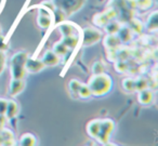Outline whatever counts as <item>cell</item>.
I'll list each match as a JSON object with an SVG mask.
<instances>
[{
  "mask_svg": "<svg viewBox=\"0 0 158 146\" xmlns=\"http://www.w3.org/2000/svg\"><path fill=\"white\" fill-rule=\"evenodd\" d=\"M37 144V139L31 133H25L20 139V145L22 146H34Z\"/></svg>",
  "mask_w": 158,
  "mask_h": 146,
  "instance_id": "e0dca14e",
  "label": "cell"
},
{
  "mask_svg": "<svg viewBox=\"0 0 158 146\" xmlns=\"http://www.w3.org/2000/svg\"><path fill=\"white\" fill-rule=\"evenodd\" d=\"M19 113V105L15 101L10 100L7 102V108H6L5 116L7 119H12L14 118Z\"/></svg>",
  "mask_w": 158,
  "mask_h": 146,
  "instance_id": "5bb4252c",
  "label": "cell"
},
{
  "mask_svg": "<svg viewBox=\"0 0 158 146\" xmlns=\"http://www.w3.org/2000/svg\"><path fill=\"white\" fill-rule=\"evenodd\" d=\"M52 3L63 14L73 15L84 7L86 0H52Z\"/></svg>",
  "mask_w": 158,
  "mask_h": 146,
  "instance_id": "3957f363",
  "label": "cell"
},
{
  "mask_svg": "<svg viewBox=\"0 0 158 146\" xmlns=\"http://www.w3.org/2000/svg\"><path fill=\"white\" fill-rule=\"evenodd\" d=\"M118 15L117 14V11L114 9V8H108L105 12L103 13H99L93 18V23L98 26H105L110 21L114 20L116 16Z\"/></svg>",
  "mask_w": 158,
  "mask_h": 146,
  "instance_id": "5b68a950",
  "label": "cell"
},
{
  "mask_svg": "<svg viewBox=\"0 0 158 146\" xmlns=\"http://www.w3.org/2000/svg\"><path fill=\"white\" fill-rule=\"evenodd\" d=\"M129 27L130 29H131L132 31H134V33H141V31H143V25L142 23H141V21L136 20V19H131V20L129 21Z\"/></svg>",
  "mask_w": 158,
  "mask_h": 146,
  "instance_id": "cb8c5ba5",
  "label": "cell"
},
{
  "mask_svg": "<svg viewBox=\"0 0 158 146\" xmlns=\"http://www.w3.org/2000/svg\"><path fill=\"white\" fill-rule=\"evenodd\" d=\"M0 134H1V137H2L3 141H6V140H14L13 132L11 130H9V129H0Z\"/></svg>",
  "mask_w": 158,
  "mask_h": 146,
  "instance_id": "f1b7e54d",
  "label": "cell"
},
{
  "mask_svg": "<svg viewBox=\"0 0 158 146\" xmlns=\"http://www.w3.org/2000/svg\"><path fill=\"white\" fill-rule=\"evenodd\" d=\"M120 44L117 34H107V36L104 38V46L106 49H116L120 46Z\"/></svg>",
  "mask_w": 158,
  "mask_h": 146,
  "instance_id": "4fadbf2b",
  "label": "cell"
},
{
  "mask_svg": "<svg viewBox=\"0 0 158 146\" xmlns=\"http://www.w3.org/2000/svg\"><path fill=\"white\" fill-rule=\"evenodd\" d=\"M8 49V44L6 42L5 38L0 35V51H6Z\"/></svg>",
  "mask_w": 158,
  "mask_h": 146,
  "instance_id": "1f68e13d",
  "label": "cell"
},
{
  "mask_svg": "<svg viewBox=\"0 0 158 146\" xmlns=\"http://www.w3.org/2000/svg\"><path fill=\"white\" fill-rule=\"evenodd\" d=\"M147 87H148V85H147V81L145 80V79L139 78L138 80H135V89H136V91H141V90H143V89H146Z\"/></svg>",
  "mask_w": 158,
  "mask_h": 146,
  "instance_id": "f546056e",
  "label": "cell"
},
{
  "mask_svg": "<svg viewBox=\"0 0 158 146\" xmlns=\"http://www.w3.org/2000/svg\"><path fill=\"white\" fill-rule=\"evenodd\" d=\"M2 142H3V140H2V137H1V134H0V145L2 144Z\"/></svg>",
  "mask_w": 158,
  "mask_h": 146,
  "instance_id": "d6a6232c",
  "label": "cell"
},
{
  "mask_svg": "<svg viewBox=\"0 0 158 146\" xmlns=\"http://www.w3.org/2000/svg\"><path fill=\"white\" fill-rule=\"evenodd\" d=\"M112 78L105 73L93 75L88 81V87L90 88L91 94L95 96H103L107 94L112 89Z\"/></svg>",
  "mask_w": 158,
  "mask_h": 146,
  "instance_id": "6da1fadb",
  "label": "cell"
},
{
  "mask_svg": "<svg viewBox=\"0 0 158 146\" xmlns=\"http://www.w3.org/2000/svg\"><path fill=\"white\" fill-rule=\"evenodd\" d=\"M102 73H105V65H104V63L101 61L95 62L92 65V74L97 75V74H102Z\"/></svg>",
  "mask_w": 158,
  "mask_h": 146,
  "instance_id": "484cf974",
  "label": "cell"
},
{
  "mask_svg": "<svg viewBox=\"0 0 158 146\" xmlns=\"http://www.w3.org/2000/svg\"><path fill=\"white\" fill-rule=\"evenodd\" d=\"M146 26L149 31H156L157 29V12H153L151 15L148 16L146 22Z\"/></svg>",
  "mask_w": 158,
  "mask_h": 146,
  "instance_id": "44dd1931",
  "label": "cell"
},
{
  "mask_svg": "<svg viewBox=\"0 0 158 146\" xmlns=\"http://www.w3.org/2000/svg\"><path fill=\"white\" fill-rule=\"evenodd\" d=\"M120 42H129L132 39V36H133V31L129 28L128 26H121L120 29L117 33Z\"/></svg>",
  "mask_w": 158,
  "mask_h": 146,
  "instance_id": "2e32d148",
  "label": "cell"
},
{
  "mask_svg": "<svg viewBox=\"0 0 158 146\" xmlns=\"http://www.w3.org/2000/svg\"><path fill=\"white\" fill-rule=\"evenodd\" d=\"M121 25L117 21H110L107 24L105 25V31L107 34H117L118 31L120 29Z\"/></svg>",
  "mask_w": 158,
  "mask_h": 146,
  "instance_id": "ffe728a7",
  "label": "cell"
},
{
  "mask_svg": "<svg viewBox=\"0 0 158 146\" xmlns=\"http://www.w3.org/2000/svg\"><path fill=\"white\" fill-rule=\"evenodd\" d=\"M101 39V33L98 29L87 27L84 29V38H82V44L85 47L93 46L94 44L99 42Z\"/></svg>",
  "mask_w": 158,
  "mask_h": 146,
  "instance_id": "8992f818",
  "label": "cell"
},
{
  "mask_svg": "<svg viewBox=\"0 0 158 146\" xmlns=\"http://www.w3.org/2000/svg\"><path fill=\"white\" fill-rule=\"evenodd\" d=\"M128 68H129V66L123 60H117L116 63H115V69L118 73H123H123L127 72Z\"/></svg>",
  "mask_w": 158,
  "mask_h": 146,
  "instance_id": "4316f807",
  "label": "cell"
},
{
  "mask_svg": "<svg viewBox=\"0 0 158 146\" xmlns=\"http://www.w3.org/2000/svg\"><path fill=\"white\" fill-rule=\"evenodd\" d=\"M6 67V55L3 51H0V75L5 70Z\"/></svg>",
  "mask_w": 158,
  "mask_h": 146,
  "instance_id": "4dcf8cb0",
  "label": "cell"
},
{
  "mask_svg": "<svg viewBox=\"0 0 158 146\" xmlns=\"http://www.w3.org/2000/svg\"><path fill=\"white\" fill-rule=\"evenodd\" d=\"M53 51H54L59 56H61V55L67 54V52L69 51V49H68L67 46H66V44L61 40V41L56 42V44H54V47H53Z\"/></svg>",
  "mask_w": 158,
  "mask_h": 146,
  "instance_id": "d6986e66",
  "label": "cell"
},
{
  "mask_svg": "<svg viewBox=\"0 0 158 146\" xmlns=\"http://www.w3.org/2000/svg\"><path fill=\"white\" fill-rule=\"evenodd\" d=\"M123 88L126 92H134L136 91L135 89V80L131 78H126L123 80Z\"/></svg>",
  "mask_w": 158,
  "mask_h": 146,
  "instance_id": "7402d4cb",
  "label": "cell"
},
{
  "mask_svg": "<svg viewBox=\"0 0 158 146\" xmlns=\"http://www.w3.org/2000/svg\"><path fill=\"white\" fill-rule=\"evenodd\" d=\"M62 41L67 46V48L69 50H73L77 47L79 42V37L77 35H70V36H66L62 39Z\"/></svg>",
  "mask_w": 158,
  "mask_h": 146,
  "instance_id": "ac0fdd59",
  "label": "cell"
},
{
  "mask_svg": "<svg viewBox=\"0 0 158 146\" xmlns=\"http://www.w3.org/2000/svg\"><path fill=\"white\" fill-rule=\"evenodd\" d=\"M91 95H92V94H91L90 88L88 87V85L81 83L80 87H79L78 92H77V96L81 98H90Z\"/></svg>",
  "mask_w": 158,
  "mask_h": 146,
  "instance_id": "603a6c76",
  "label": "cell"
},
{
  "mask_svg": "<svg viewBox=\"0 0 158 146\" xmlns=\"http://www.w3.org/2000/svg\"><path fill=\"white\" fill-rule=\"evenodd\" d=\"M87 132L91 137L97 139L100 133V119H93L87 124Z\"/></svg>",
  "mask_w": 158,
  "mask_h": 146,
  "instance_id": "9a60e30c",
  "label": "cell"
},
{
  "mask_svg": "<svg viewBox=\"0 0 158 146\" xmlns=\"http://www.w3.org/2000/svg\"><path fill=\"white\" fill-rule=\"evenodd\" d=\"M80 85H81V82L79 80H77V79H72V80L68 82V89H69L70 93L74 94L76 98H78V96H77V92H78Z\"/></svg>",
  "mask_w": 158,
  "mask_h": 146,
  "instance_id": "d4e9b609",
  "label": "cell"
},
{
  "mask_svg": "<svg viewBox=\"0 0 158 146\" xmlns=\"http://www.w3.org/2000/svg\"><path fill=\"white\" fill-rule=\"evenodd\" d=\"M50 9H48L47 7H42L39 9V14H38L37 22L41 28H48L51 24H52L53 18L51 15Z\"/></svg>",
  "mask_w": 158,
  "mask_h": 146,
  "instance_id": "52a82bcc",
  "label": "cell"
},
{
  "mask_svg": "<svg viewBox=\"0 0 158 146\" xmlns=\"http://www.w3.org/2000/svg\"><path fill=\"white\" fill-rule=\"evenodd\" d=\"M153 98H154V94L153 91L149 89H143L141 91H139L138 94V100L140 102V104L142 105H148L153 102Z\"/></svg>",
  "mask_w": 158,
  "mask_h": 146,
  "instance_id": "7c38bea8",
  "label": "cell"
},
{
  "mask_svg": "<svg viewBox=\"0 0 158 146\" xmlns=\"http://www.w3.org/2000/svg\"><path fill=\"white\" fill-rule=\"evenodd\" d=\"M114 128L115 123L112 119L100 120V133L98 135L97 140L101 144H107Z\"/></svg>",
  "mask_w": 158,
  "mask_h": 146,
  "instance_id": "277c9868",
  "label": "cell"
},
{
  "mask_svg": "<svg viewBox=\"0 0 158 146\" xmlns=\"http://www.w3.org/2000/svg\"><path fill=\"white\" fill-rule=\"evenodd\" d=\"M44 66H56L60 62V56L53 50H49L40 59Z\"/></svg>",
  "mask_w": 158,
  "mask_h": 146,
  "instance_id": "30bf717a",
  "label": "cell"
},
{
  "mask_svg": "<svg viewBox=\"0 0 158 146\" xmlns=\"http://www.w3.org/2000/svg\"><path fill=\"white\" fill-rule=\"evenodd\" d=\"M57 28L61 31V34L63 35V37L66 36H70V35H76V29L77 27L75 26L73 23L69 22H62L57 25Z\"/></svg>",
  "mask_w": 158,
  "mask_h": 146,
  "instance_id": "8fae6325",
  "label": "cell"
},
{
  "mask_svg": "<svg viewBox=\"0 0 158 146\" xmlns=\"http://www.w3.org/2000/svg\"><path fill=\"white\" fill-rule=\"evenodd\" d=\"M25 89V81L24 79H15L12 78L9 85V94L11 96H16L23 92Z\"/></svg>",
  "mask_w": 158,
  "mask_h": 146,
  "instance_id": "9c48e42d",
  "label": "cell"
},
{
  "mask_svg": "<svg viewBox=\"0 0 158 146\" xmlns=\"http://www.w3.org/2000/svg\"><path fill=\"white\" fill-rule=\"evenodd\" d=\"M28 57V53L21 51L18 52L11 57L10 63V72H11L12 78L15 79H24L26 70H25V63Z\"/></svg>",
  "mask_w": 158,
  "mask_h": 146,
  "instance_id": "7a4b0ae2",
  "label": "cell"
},
{
  "mask_svg": "<svg viewBox=\"0 0 158 146\" xmlns=\"http://www.w3.org/2000/svg\"><path fill=\"white\" fill-rule=\"evenodd\" d=\"M0 33H1V28H0Z\"/></svg>",
  "mask_w": 158,
  "mask_h": 146,
  "instance_id": "836d02e7",
  "label": "cell"
},
{
  "mask_svg": "<svg viewBox=\"0 0 158 146\" xmlns=\"http://www.w3.org/2000/svg\"><path fill=\"white\" fill-rule=\"evenodd\" d=\"M44 67L46 66L42 63L41 60L31 59L29 56L27 57L26 63H25V70H26V73H31V74H36V73L41 72Z\"/></svg>",
  "mask_w": 158,
  "mask_h": 146,
  "instance_id": "ba28073f",
  "label": "cell"
},
{
  "mask_svg": "<svg viewBox=\"0 0 158 146\" xmlns=\"http://www.w3.org/2000/svg\"><path fill=\"white\" fill-rule=\"evenodd\" d=\"M134 3L142 10H146L152 7V0H134Z\"/></svg>",
  "mask_w": 158,
  "mask_h": 146,
  "instance_id": "83f0119b",
  "label": "cell"
}]
</instances>
